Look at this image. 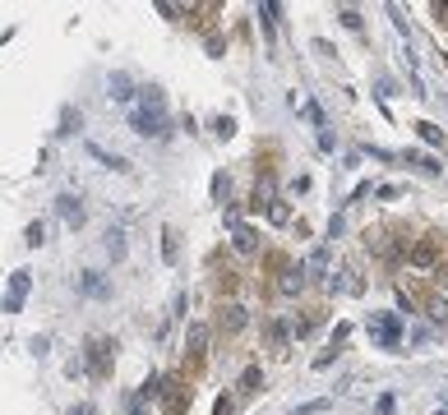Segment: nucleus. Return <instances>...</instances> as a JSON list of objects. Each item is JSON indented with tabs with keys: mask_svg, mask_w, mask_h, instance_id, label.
Instances as JSON below:
<instances>
[{
	"mask_svg": "<svg viewBox=\"0 0 448 415\" xmlns=\"http://www.w3.org/2000/svg\"><path fill=\"white\" fill-rule=\"evenodd\" d=\"M167 97H162V88H139V102H134L130 111V130L143 134V138H167Z\"/></svg>",
	"mask_w": 448,
	"mask_h": 415,
	"instance_id": "f257e3e1",
	"label": "nucleus"
},
{
	"mask_svg": "<svg viewBox=\"0 0 448 415\" xmlns=\"http://www.w3.org/2000/svg\"><path fill=\"white\" fill-rule=\"evenodd\" d=\"M370 342L379 346V351H397V346L407 342V323H402V314H370Z\"/></svg>",
	"mask_w": 448,
	"mask_h": 415,
	"instance_id": "f03ea898",
	"label": "nucleus"
},
{
	"mask_svg": "<svg viewBox=\"0 0 448 415\" xmlns=\"http://www.w3.org/2000/svg\"><path fill=\"white\" fill-rule=\"evenodd\" d=\"M83 369H88L93 383H106L116 369V342L111 337H88V346H83Z\"/></svg>",
	"mask_w": 448,
	"mask_h": 415,
	"instance_id": "7ed1b4c3",
	"label": "nucleus"
},
{
	"mask_svg": "<svg viewBox=\"0 0 448 415\" xmlns=\"http://www.w3.org/2000/svg\"><path fill=\"white\" fill-rule=\"evenodd\" d=\"M407 263L412 268H439L444 263V240L439 235H421V240L407 245Z\"/></svg>",
	"mask_w": 448,
	"mask_h": 415,
	"instance_id": "20e7f679",
	"label": "nucleus"
},
{
	"mask_svg": "<svg viewBox=\"0 0 448 415\" xmlns=\"http://www.w3.org/2000/svg\"><path fill=\"white\" fill-rule=\"evenodd\" d=\"M158 401H162V415H185V411H190V383L176 379V374H167Z\"/></svg>",
	"mask_w": 448,
	"mask_h": 415,
	"instance_id": "39448f33",
	"label": "nucleus"
},
{
	"mask_svg": "<svg viewBox=\"0 0 448 415\" xmlns=\"http://www.w3.org/2000/svg\"><path fill=\"white\" fill-rule=\"evenodd\" d=\"M213 328H218L222 337H236V332L245 328V304L222 300V304H218V319H213Z\"/></svg>",
	"mask_w": 448,
	"mask_h": 415,
	"instance_id": "423d86ee",
	"label": "nucleus"
},
{
	"mask_svg": "<svg viewBox=\"0 0 448 415\" xmlns=\"http://www.w3.org/2000/svg\"><path fill=\"white\" fill-rule=\"evenodd\" d=\"M28 291H33V272L19 268L14 277H9V291H5V304H0V309H5V314H19V309H24V300H28Z\"/></svg>",
	"mask_w": 448,
	"mask_h": 415,
	"instance_id": "0eeeda50",
	"label": "nucleus"
},
{
	"mask_svg": "<svg viewBox=\"0 0 448 415\" xmlns=\"http://www.w3.org/2000/svg\"><path fill=\"white\" fill-rule=\"evenodd\" d=\"M185 355H190V369H203V360H208V328L203 323H194L190 337H185Z\"/></svg>",
	"mask_w": 448,
	"mask_h": 415,
	"instance_id": "6e6552de",
	"label": "nucleus"
},
{
	"mask_svg": "<svg viewBox=\"0 0 448 415\" xmlns=\"http://www.w3.org/2000/svg\"><path fill=\"white\" fill-rule=\"evenodd\" d=\"M264 342H268V351L287 355V342H291V323H287V319H268V323H264Z\"/></svg>",
	"mask_w": 448,
	"mask_h": 415,
	"instance_id": "1a4fd4ad",
	"label": "nucleus"
},
{
	"mask_svg": "<svg viewBox=\"0 0 448 415\" xmlns=\"http://www.w3.org/2000/svg\"><path fill=\"white\" fill-rule=\"evenodd\" d=\"M56 212H61L65 226H83V203H79V194H61V199H56Z\"/></svg>",
	"mask_w": 448,
	"mask_h": 415,
	"instance_id": "9d476101",
	"label": "nucleus"
},
{
	"mask_svg": "<svg viewBox=\"0 0 448 415\" xmlns=\"http://www.w3.org/2000/svg\"><path fill=\"white\" fill-rule=\"evenodd\" d=\"M106 93H111V102H130L134 97V78L125 74V69H116V74L106 78Z\"/></svg>",
	"mask_w": 448,
	"mask_h": 415,
	"instance_id": "9b49d317",
	"label": "nucleus"
},
{
	"mask_svg": "<svg viewBox=\"0 0 448 415\" xmlns=\"http://www.w3.org/2000/svg\"><path fill=\"white\" fill-rule=\"evenodd\" d=\"M328 291H347V295H360V291H365V282H360V277H356L352 268H342L337 277H328Z\"/></svg>",
	"mask_w": 448,
	"mask_h": 415,
	"instance_id": "f8f14e48",
	"label": "nucleus"
},
{
	"mask_svg": "<svg viewBox=\"0 0 448 415\" xmlns=\"http://www.w3.org/2000/svg\"><path fill=\"white\" fill-rule=\"evenodd\" d=\"M79 291L93 295V300H106V295H111V286H106L102 272H83V277H79Z\"/></svg>",
	"mask_w": 448,
	"mask_h": 415,
	"instance_id": "ddd939ff",
	"label": "nucleus"
},
{
	"mask_svg": "<svg viewBox=\"0 0 448 415\" xmlns=\"http://www.w3.org/2000/svg\"><path fill=\"white\" fill-rule=\"evenodd\" d=\"M162 259H167L171 268L180 263V231L176 226H162Z\"/></svg>",
	"mask_w": 448,
	"mask_h": 415,
	"instance_id": "4468645a",
	"label": "nucleus"
},
{
	"mask_svg": "<svg viewBox=\"0 0 448 415\" xmlns=\"http://www.w3.org/2000/svg\"><path fill=\"white\" fill-rule=\"evenodd\" d=\"M300 286H305V268H300V263H291V268L282 272L278 291H282V295H300Z\"/></svg>",
	"mask_w": 448,
	"mask_h": 415,
	"instance_id": "2eb2a0df",
	"label": "nucleus"
},
{
	"mask_svg": "<svg viewBox=\"0 0 448 415\" xmlns=\"http://www.w3.org/2000/svg\"><path fill=\"white\" fill-rule=\"evenodd\" d=\"M231 245H236L240 254H255L259 250V231L255 226H236V231H231Z\"/></svg>",
	"mask_w": 448,
	"mask_h": 415,
	"instance_id": "dca6fc26",
	"label": "nucleus"
},
{
	"mask_svg": "<svg viewBox=\"0 0 448 415\" xmlns=\"http://www.w3.org/2000/svg\"><path fill=\"white\" fill-rule=\"evenodd\" d=\"M324 323V309H305V319H291V337H310Z\"/></svg>",
	"mask_w": 448,
	"mask_h": 415,
	"instance_id": "f3484780",
	"label": "nucleus"
},
{
	"mask_svg": "<svg viewBox=\"0 0 448 415\" xmlns=\"http://www.w3.org/2000/svg\"><path fill=\"white\" fill-rule=\"evenodd\" d=\"M236 388L245 392V397H250V392H259V388H264V369H259V364H245V374H240Z\"/></svg>",
	"mask_w": 448,
	"mask_h": 415,
	"instance_id": "a211bd4d",
	"label": "nucleus"
},
{
	"mask_svg": "<svg viewBox=\"0 0 448 415\" xmlns=\"http://www.w3.org/2000/svg\"><path fill=\"white\" fill-rule=\"evenodd\" d=\"M88 153H93L102 166H111V171H130V162H125V157H116V153H106L102 143H88Z\"/></svg>",
	"mask_w": 448,
	"mask_h": 415,
	"instance_id": "6ab92c4d",
	"label": "nucleus"
},
{
	"mask_svg": "<svg viewBox=\"0 0 448 415\" xmlns=\"http://www.w3.org/2000/svg\"><path fill=\"white\" fill-rule=\"evenodd\" d=\"M79 125H83L79 106H65V111H61V130H56V134H79Z\"/></svg>",
	"mask_w": 448,
	"mask_h": 415,
	"instance_id": "aec40b11",
	"label": "nucleus"
},
{
	"mask_svg": "<svg viewBox=\"0 0 448 415\" xmlns=\"http://www.w3.org/2000/svg\"><path fill=\"white\" fill-rule=\"evenodd\" d=\"M106 254H111V259H125V231H121V226L106 231Z\"/></svg>",
	"mask_w": 448,
	"mask_h": 415,
	"instance_id": "412c9836",
	"label": "nucleus"
},
{
	"mask_svg": "<svg viewBox=\"0 0 448 415\" xmlns=\"http://www.w3.org/2000/svg\"><path fill=\"white\" fill-rule=\"evenodd\" d=\"M259 14H264V33L273 37V33H278V14H282V5H273V0H264V5H259Z\"/></svg>",
	"mask_w": 448,
	"mask_h": 415,
	"instance_id": "4be33fe9",
	"label": "nucleus"
},
{
	"mask_svg": "<svg viewBox=\"0 0 448 415\" xmlns=\"http://www.w3.org/2000/svg\"><path fill=\"white\" fill-rule=\"evenodd\" d=\"M42 240H46V226H42V222H28V231H24V245H28V250H37Z\"/></svg>",
	"mask_w": 448,
	"mask_h": 415,
	"instance_id": "5701e85b",
	"label": "nucleus"
},
{
	"mask_svg": "<svg viewBox=\"0 0 448 415\" xmlns=\"http://www.w3.org/2000/svg\"><path fill=\"white\" fill-rule=\"evenodd\" d=\"M310 272H315V277H324V272H328V245H319V250L310 254Z\"/></svg>",
	"mask_w": 448,
	"mask_h": 415,
	"instance_id": "b1692460",
	"label": "nucleus"
},
{
	"mask_svg": "<svg viewBox=\"0 0 448 415\" xmlns=\"http://www.w3.org/2000/svg\"><path fill=\"white\" fill-rule=\"evenodd\" d=\"M416 130H421V138H425V143H430V148H439V143H444V130H439V125L421 121V125H416Z\"/></svg>",
	"mask_w": 448,
	"mask_h": 415,
	"instance_id": "393cba45",
	"label": "nucleus"
},
{
	"mask_svg": "<svg viewBox=\"0 0 448 415\" xmlns=\"http://www.w3.org/2000/svg\"><path fill=\"white\" fill-rule=\"evenodd\" d=\"M264 212H268V217H273V222H278V226H287V222H291V208L282 203V199H273V203L264 208Z\"/></svg>",
	"mask_w": 448,
	"mask_h": 415,
	"instance_id": "a878e982",
	"label": "nucleus"
},
{
	"mask_svg": "<svg viewBox=\"0 0 448 415\" xmlns=\"http://www.w3.org/2000/svg\"><path fill=\"white\" fill-rule=\"evenodd\" d=\"M227 194H231V175H227V171H218V175H213V199L222 203Z\"/></svg>",
	"mask_w": 448,
	"mask_h": 415,
	"instance_id": "bb28decb",
	"label": "nucleus"
},
{
	"mask_svg": "<svg viewBox=\"0 0 448 415\" xmlns=\"http://www.w3.org/2000/svg\"><path fill=\"white\" fill-rule=\"evenodd\" d=\"M213 134H218V138H231V134H236V121H231V116H218V121H213Z\"/></svg>",
	"mask_w": 448,
	"mask_h": 415,
	"instance_id": "cd10ccee",
	"label": "nucleus"
},
{
	"mask_svg": "<svg viewBox=\"0 0 448 415\" xmlns=\"http://www.w3.org/2000/svg\"><path fill=\"white\" fill-rule=\"evenodd\" d=\"M393 411H397V397H393V392H384V397L375 401V415H393Z\"/></svg>",
	"mask_w": 448,
	"mask_h": 415,
	"instance_id": "c85d7f7f",
	"label": "nucleus"
},
{
	"mask_svg": "<svg viewBox=\"0 0 448 415\" xmlns=\"http://www.w3.org/2000/svg\"><path fill=\"white\" fill-rule=\"evenodd\" d=\"M213 415H236V397H218V406H213Z\"/></svg>",
	"mask_w": 448,
	"mask_h": 415,
	"instance_id": "c756f323",
	"label": "nucleus"
},
{
	"mask_svg": "<svg viewBox=\"0 0 448 415\" xmlns=\"http://www.w3.org/2000/svg\"><path fill=\"white\" fill-rule=\"evenodd\" d=\"M337 19H342L347 28H360V24H365V19H360V9H342V14H337Z\"/></svg>",
	"mask_w": 448,
	"mask_h": 415,
	"instance_id": "7c9ffc66",
	"label": "nucleus"
},
{
	"mask_svg": "<svg viewBox=\"0 0 448 415\" xmlns=\"http://www.w3.org/2000/svg\"><path fill=\"white\" fill-rule=\"evenodd\" d=\"M319 411H328V401H305V406H296V415H319Z\"/></svg>",
	"mask_w": 448,
	"mask_h": 415,
	"instance_id": "2f4dec72",
	"label": "nucleus"
},
{
	"mask_svg": "<svg viewBox=\"0 0 448 415\" xmlns=\"http://www.w3.org/2000/svg\"><path fill=\"white\" fill-rule=\"evenodd\" d=\"M130 415H148V401H143L139 392H134V397H130Z\"/></svg>",
	"mask_w": 448,
	"mask_h": 415,
	"instance_id": "473e14b6",
	"label": "nucleus"
},
{
	"mask_svg": "<svg viewBox=\"0 0 448 415\" xmlns=\"http://www.w3.org/2000/svg\"><path fill=\"white\" fill-rule=\"evenodd\" d=\"M337 360V351H333V346H328V351L324 355H319V360H315V369H328V364H333Z\"/></svg>",
	"mask_w": 448,
	"mask_h": 415,
	"instance_id": "72a5a7b5",
	"label": "nucleus"
}]
</instances>
